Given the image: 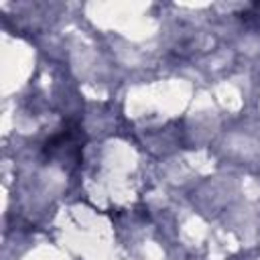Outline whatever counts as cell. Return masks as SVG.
Masks as SVG:
<instances>
[{
  "label": "cell",
  "instance_id": "obj_1",
  "mask_svg": "<svg viewBox=\"0 0 260 260\" xmlns=\"http://www.w3.org/2000/svg\"><path fill=\"white\" fill-rule=\"evenodd\" d=\"M45 154L51 158H61V160H77L81 154L79 136L73 130H63L61 134L47 140Z\"/></svg>",
  "mask_w": 260,
  "mask_h": 260
}]
</instances>
